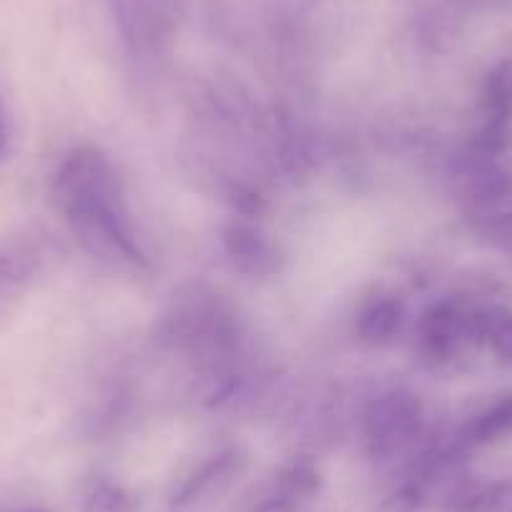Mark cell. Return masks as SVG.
<instances>
[{"label": "cell", "instance_id": "1", "mask_svg": "<svg viewBox=\"0 0 512 512\" xmlns=\"http://www.w3.org/2000/svg\"><path fill=\"white\" fill-rule=\"evenodd\" d=\"M53 199L88 254L113 267H149L121 179L103 151L73 149L53 176Z\"/></svg>", "mask_w": 512, "mask_h": 512}, {"label": "cell", "instance_id": "2", "mask_svg": "<svg viewBox=\"0 0 512 512\" xmlns=\"http://www.w3.org/2000/svg\"><path fill=\"white\" fill-rule=\"evenodd\" d=\"M425 410L417 392L390 387L369 400L364 410V447L377 465L407 455L422 437Z\"/></svg>", "mask_w": 512, "mask_h": 512}, {"label": "cell", "instance_id": "3", "mask_svg": "<svg viewBox=\"0 0 512 512\" xmlns=\"http://www.w3.org/2000/svg\"><path fill=\"white\" fill-rule=\"evenodd\" d=\"M480 304L467 299L437 302L422 314L417 349L427 367L450 369L480 349Z\"/></svg>", "mask_w": 512, "mask_h": 512}, {"label": "cell", "instance_id": "4", "mask_svg": "<svg viewBox=\"0 0 512 512\" xmlns=\"http://www.w3.org/2000/svg\"><path fill=\"white\" fill-rule=\"evenodd\" d=\"M480 126L467 151L487 159H502L512 146V56L500 58L482 78Z\"/></svg>", "mask_w": 512, "mask_h": 512}, {"label": "cell", "instance_id": "5", "mask_svg": "<svg viewBox=\"0 0 512 512\" xmlns=\"http://www.w3.org/2000/svg\"><path fill=\"white\" fill-rule=\"evenodd\" d=\"M221 246L231 267L249 279L277 277L284 267V249L279 241L249 216L229 221L221 229Z\"/></svg>", "mask_w": 512, "mask_h": 512}, {"label": "cell", "instance_id": "6", "mask_svg": "<svg viewBox=\"0 0 512 512\" xmlns=\"http://www.w3.org/2000/svg\"><path fill=\"white\" fill-rule=\"evenodd\" d=\"M111 8L128 51L154 56L166 46L174 26L169 0H111Z\"/></svg>", "mask_w": 512, "mask_h": 512}, {"label": "cell", "instance_id": "7", "mask_svg": "<svg viewBox=\"0 0 512 512\" xmlns=\"http://www.w3.org/2000/svg\"><path fill=\"white\" fill-rule=\"evenodd\" d=\"M246 470V457L239 450H224L206 457L171 490V505L189 507L224 495Z\"/></svg>", "mask_w": 512, "mask_h": 512}, {"label": "cell", "instance_id": "8", "mask_svg": "<svg viewBox=\"0 0 512 512\" xmlns=\"http://www.w3.org/2000/svg\"><path fill=\"white\" fill-rule=\"evenodd\" d=\"M322 490V475L309 460H294L272 477L249 512H302Z\"/></svg>", "mask_w": 512, "mask_h": 512}, {"label": "cell", "instance_id": "9", "mask_svg": "<svg viewBox=\"0 0 512 512\" xmlns=\"http://www.w3.org/2000/svg\"><path fill=\"white\" fill-rule=\"evenodd\" d=\"M507 3V0H417L415 31L430 46H445L457 36L465 18Z\"/></svg>", "mask_w": 512, "mask_h": 512}, {"label": "cell", "instance_id": "10", "mask_svg": "<svg viewBox=\"0 0 512 512\" xmlns=\"http://www.w3.org/2000/svg\"><path fill=\"white\" fill-rule=\"evenodd\" d=\"M405 322V309L400 299L392 294H379L372 297L357 314V334L362 342L372 347H384L400 334Z\"/></svg>", "mask_w": 512, "mask_h": 512}, {"label": "cell", "instance_id": "11", "mask_svg": "<svg viewBox=\"0 0 512 512\" xmlns=\"http://www.w3.org/2000/svg\"><path fill=\"white\" fill-rule=\"evenodd\" d=\"M480 349L495 362L512 367V309L480 304Z\"/></svg>", "mask_w": 512, "mask_h": 512}, {"label": "cell", "instance_id": "12", "mask_svg": "<svg viewBox=\"0 0 512 512\" xmlns=\"http://www.w3.org/2000/svg\"><path fill=\"white\" fill-rule=\"evenodd\" d=\"M505 435H512V395L502 397L500 402L482 410L470 425H465V430L457 437V445L470 452L472 447L487 445Z\"/></svg>", "mask_w": 512, "mask_h": 512}, {"label": "cell", "instance_id": "13", "mask_svg": "<svg viewBox=\"0 0 512 512\" xmlns=\"http://www.w3.org/2000/svg\"><path fill=\"white\" fill-rule=\"evenodd\" d=\"M38 269V256L23 241L16 244H8L6 249L0 251V284L6 287H18V284H26L28 279L36 274Z\"/></svg>", "mask_w": 512, "mask_h": 512}, {"label": "cell", "instance_id": "14", "mask_svg": "<svg viewBox=\"0 0 512 512\" xmlns=\"http://www.w3.org/2000/svg\"><path fill=\"white\" fill-rule=\"evenodd\" d=\"M134 495L116 482H98L83 500V512H134Z\"/></svg>", "mask_w": 512, "mask_h": 512}, {"label": "cell", "instance_id": "15", "mask_svg": "<svg viewBox=\"0 0 512 512\" xmlns=\"http://www.w3.org/2000/svg\"><path fill=\"white\" fill-rule=\"evenodd\" d=\"M425 505L427 500L422 487L417 482H402L397 490H392L390 495H384L372 507V512H422Z\"/></svg>", "mask_w": 512, "mask_h": 512}, {"label": "cell", "instance_id": "16", "mask_svg": "<svg viewBox=\"0 0 512 512\" xmlns=\"http://www.w3.org/2000/svg\"><path fill=\"white\" fill-rule=\"evenodd\" d=\"M480 229L495 249H500L502 254L512 259V209L490 214L487 219L480 221Z\"/></svg>", "mask_w": 512, "mask_h": 512}, {"label": "cell", "instance_id": "17", "mask_svg": "<svg viewBox=\"0 0 512 512\" xmlns=\"http://www.w3.org/2000/svg\"><path fill=\"white\" fill-rule=\"evenodd\" d=\"M8 141H11V121H8L6 101L0 98V161H3V156H6Z\"/></svg>", "mask_w": 512, "mask_h": 512}, {"label": "cell", "instance_id": "18", "mask_svg": "<svg viewBox=\"0 0 512 512\" xmlns=\"http://www.w3.org/2000/svg\"><path fill=\"white\" fill-rule=\"evenodd\" d=\"M8 512H46L41 507H21V510H8Z\"/></svg>", "mask_w": 512, "mask_h": 512}]
</instances>
